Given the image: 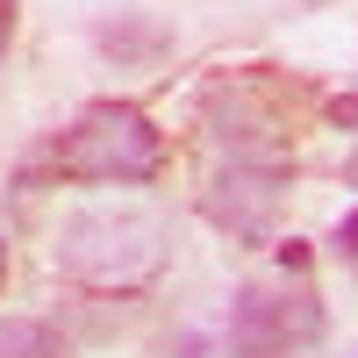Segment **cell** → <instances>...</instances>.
Returning <instances> with one entry per match:
<instances>
[{
	"mask_svg": "<svg viewBox=\"0 0 358 358\" xmlns=\"http://www.w3.org/2000/svg\"><path fill=\"white\" fill-rule=\"evenodd\" d=\"M165 172V129L136 101H86L65 129L29 143L15 165V187L36 194L57 179H86V187H151Z\"/></svg>",
	"mask_w": 358,
	"mask_h": 358,
	"instance_id": "6da1fadb",
	"label": "cell"
},
{
	"mask_svg": "<svg viewBox=\"0 0 358 358\" xmlns=\"http://www.w3.org/2000/svg\"><path fill=\"white\" fill-rule=\"evenodd\" d=\"M322 287H315V251L301 236L273 244V265L251 273L229 294V351L236 358H301L322 344Z\"/></svg>",
	"mask_w": 358,
	"mask_h": 358,
	"instance_id": "7a4b0ae2",
	"label": "cell"
},
{
	"mask_svg": "<svg viewBox=\"0 0 358 358\" xmlns=\"http://www.w3.org/2000/svg\"><path fill=\"white\" fill-rule=\"evenodd\" d=\"M301 108H322L315 79L280 72V65H222L201 79L194 115L215 151H294V122Z\"/></svg>",
	"mask_w": 358,
	"mask_h": 358,
	"instance_id": "3957f363",
	"label": "cell"
},
{
	"mask_svg": "<svg viewBox=\"0 0 358 358\" xmlns=\"http://www.w3.org/2000/svg\"><path fill=\"white\" fill-rule=\"evenodd\" d=\"M165 222L151 208H79L57 229V273L86 294H115V301H136L143 287L165 273Z\"/></svg>",
	"mask_w": 358,
	"mask_h": 358,
	"instance_id": "277c9868",
	"label": "cell"
},
{
	"mask_svg": "<svg viewBox=\"0 0 358 358\" xmlns=\"http://www.w3.org/2000/svg\"><path fill=\"white\" fill-rule=\"evenodd\" d=\"M287 187H294V151H222L201 187V215L229 244H280Z\"/></svg>",
	"mask_w": 358,
	"mask_h": 358,
	"instance_id": "5b68a950",
	"label": "cell"
},
{
	"mask_svg": "<svg viewBox=\"0 0 358 358\" xmlns=\"http://www.w3.org/2000/svg\"><path fill=\"white\" fill-rule=\"evenodd\" d=\"M101 57H115V65H158V57H172V29L165 22H136V15H115L94 29Z\"/></svg>",
	"mask_w": 358,
	"mask_h": 358,
	"instance_id": "8992f818",
	"label": "cell"
},
{
	"mask_svg": "<svg viewBox=\"0 0 358 358\" xmlns=\"http://www.w3.org/2000/svg\"><path fill=\"white\" fill-rule=\"evenodd\" d=\"M0 358H72V337L43 315H0Z\"/></svg>",
	"mask_w": 358,
	"mask_h": 358,
	"instance_id": "52a82bcc",
	"label": "cell"
},
{
	"mask_svg": "<svg viewBox=\"0 0 358 358\" xmlns=\"http://www.w3.org/2000/svg\"><path fill=\"white\" fill-rule=\"evenodd\" d=\"M322 122L330 129H358V86L351 94H322Z\"/></svg>",
	"mask_w": 358,
	"mask_h": 358,
	"instance_id": "ba28073f",
	"label": "cell"
},
{
	"mask_svg": "<svg viewBox=\"0 0 358 358\" xmlns=\"http://www.w3.org/2000/svg\"><path fill=\"white\" fill-rule=\"evenodd\" d=\"M330 251H337V258L351 265V273H358V208H351V215L337 222V236H330Z\"/></svg>",
	"mask_w": 358,
	"mask_h": 358,
	"instance_id": "9c48e42d",
	"label": "cell"
},
{
	"mask_svg": "<svg viewBox=\"0 0 358 358\" xmlns=\"http://www.w3.org/2000/svg\"><path fill=\"white\" fill-rule=\"evenodd\" d=\"M15 22H22V0H0V65H8V50H15Z\"/></svg>",
	"mask_w": 358,
	"mask_h": 358,
	"instance_id": "30bf717a",
	"label": "cell"
},
{
	"mask_svg": "<svg viewBox=\"0 0 358 358\" xmlns=\"http://www.w3.org/2000/svg\"><path fill=\"white\" fill-rule=\"evenodd\" d=\"M344 187H358V151H351V158H344Z\"/></svg>",
	"mask_w": 358,
	"mask_h": 358,
	"instance_id": "8fae6325",
	"label": "cell"
},
{
	"mask_svg": "<svg viewBox=\"0 0 358 358\" xmlns=\"http://www.w3.org/2000/svg\"><path fill=\"white\" fill-rule=\"evenodd\" d=\"M0 287H8V244H0Z\"/></svg>",
	"mask_w": 358,
	"mask_h": 358,
	"instance_id": "7c38bea8",
	"label": "cell"
}]
</instances>
